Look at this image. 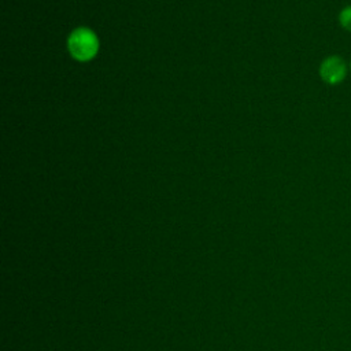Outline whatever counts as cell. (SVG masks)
Returning a JSON list of instances; mask_svg holds the SVG:
<instances>
[{
	"mask_svg": "<svg viewBox=\"0 0 351 351\" xmlns=\"http://www.w3.org/2000/svg\"><path fill=\"white\" fill-rule=\"evenodd\" d=\"M347 75V64L339 55L325 58L319 64V77L329 85H339Z\"/></svg>",
	"mask_w": 351,
	"mask_h": 351,
	"instance_id": "7a4b0ae2",
	"label": "cell"
},
{
	"mask_svg": "<svg viewBox=\"0 0 351 351\" xmlns=\"http://www.w3.org/2000/svg\"><path fill=\"white\" fill-rule=\"evenodd\" d=\"M67 49L75 60L88 62L93 59L99 51V38L89 27H77L67 38Z\"/></svg>",
	"mask_w": 351,
	"mask_h": 351,
	"instance_id": "6da1fadb",
	"label": "cell"
},
{
	"mask_svg": "<svg viewBox=\"0 0 351 351\" xmlns=\"http://www.w3.org/2000/svg\"><path fill=\"white\" fill-rule=\"evenodd\" d=\"M339 22H340L341 27H344L346 30L351 32V5H347V7H344L340 11Z\"/></svg>",
	"mask_w": 351,
	"mask_h": 351,
	"instance_id": "3957f363",
	"label": "cell"
},
{
	"mask_svg": "<svg viewBox=\"0 0 351 351\" xmlns=\"http://www.w3.org/2000/svg\"><path fill=\"white\" fill-rule=\"evenodd\" d=\"M350 67H351V62H350Z\"/></svg>",
	"mask_w": 351,
	"mask_h": 351,
	"instance_id": "277c9868",
	"label": "cell"
}]
</instances>
